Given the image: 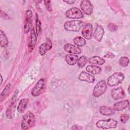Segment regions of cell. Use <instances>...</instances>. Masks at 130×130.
Instances as JSON below:
<instances>
[{"instance_id":"cell-13","label":"cell","mask_w":130,"mask_h":130,"mask_svg":"<svg viewBox=\"0 0 130 130\" xmlns=\"http://www.w3.org/2000/svg\"><path fill=\"white\" fill-rule=\"evenodd\" d=\"M52 42L51 40L47 38L46 42L42 44L39 46V53L41 55H44L48 51L50 50L52 48Z\"/></svg>"},{"instance_id":"cell-28","label":"cell","mask_w":130,"mask_h":130,"mask_svg":"<svg viewBox=\"0 0 130 130\" xmlns=\"http://www.w3.org/2000/svg\"><path fill=\"white\" fill-rule=\"evenodd\" d=\"M11 87V84H8L6 85V86L5 87V88H4V89L3 90V91L2 92L1 94V98L2 99V98L4 97L9 92L10 89Z\"/></svg>"},{"instance_id":"cell-24","label":"cell","mask_w":130,"mask_h":130,"mask_svg":"<svg viewBox=\"0 0 130 130\" xmlns=\"http://www.w3.org/2000/svg\"><path fill=\"white\" fill-rule=\"evenodd\" d=\"M1 46L2 47H6L8 44V40L5 33L1 30L0 31Z\"/></svg>"},{"instance_id":"cell-2","label":"cell","mask_w":130,"mask_h":130,"mask_svg":"<svg viewBox=\"0 0 130 130\" xmlns=\"http://www.w3.org/2000/svg\"><path fill=\"white\" fill-rule=\"evenodd\" d=\"M124 79V75L122 73L116 72L108 78L106 81L107 85L109 86L118 85L121 83Z\"/></svg>"},{"instance_id":"cell-4","label":"cell","mask_w":130,"mask_h":130,"mask_svg":"<svg viewBox=\"0 0 130 130\" xmlns=\"http://www.w3.org/2000/svg\"><path fill=\"white\" fill-rule=\"evenodd\" d=\"M83 22L79 20H71L64 23V29L70 31H78L83 26Z\"/></svg>"},{"instance_id":"cell-32","label":"cell","mask_w":130,"mask_h":130,"mask_svg":"<svg viewBox=\"0 0 130 130\" xmlns=\"http://www.w3.org/2000/svg\"><path fill=\"white\" fill-rule=\"evenodd\" d=\"M105 57H107V58H114V55L111 53V52H108L105 56Z\"/></svg>"},{"instance_id":"cell-11","label":"cell","mask_w":130,"mask_h":130,"mask_svg":"<svg viewBox=\"0 0 130 130\" xmlns=\"http://www.w3.org/2000/svg\"><path fill=\"white\" fill-rule=\"evenodd\" d=\"M37 43V35L34 27L31 29L30 35V40L29 44L28 45V50L29 53H31L33 51Z\"/></svg>"},{"instance_id":"cell-31","label":"cell","mask_w":130,"mask_h":130,"mask_svg":"<svg viewBox=\"0 0 130 130\" xmlns=\"http://www.w3.org/2000/svg\"><path fill=\"white\" fill-rule=\"evenodd\" d=\"M44 2L47 10L49 12L52 11V6H51V2L50 1H44Z\"/></svg>"},{"instance_id":"cell-35","label":"cell","mask_w":130,"mask_h":130,"mask_svg":"<svg viewBox=\"0 0 130 130\" xmlns=\"http://www.w3.org/2000/svg\"><path fill=\"white\" fill-rule=\"evenodd\" d=\"M1 84H2V82H3V77H2V75H1Z\"/></svg>"},{"instance_id":"cell-29","label":"cell","mask_w":130,"mask_h":130,"mask_svg":"<svg viewBox=\"0 0 130 130\" xmlns=\"http://www.w3.org/2000/svg\"><path fill=\"white\" fill-rule=\"evenodd\" d=\"M128 119H129V116L126 114H122L120 117V120L121 122L123 123H126L128 121Z\"/></svg>"},{"instance_id":"cell-17","label":"cell","mask_w":130,"mask_h":130,"mask_svg":"<svg viewBox=\"0 0 130 130\" xmlns=\"http://www.w3.org/2000/svg\"><path fill=\"white\" fill-rule=\"evenodd\" d=\"M129 103L128 100H125L116 102L113 105V110L117 111H122L127 108L129 106Z\"/></svg>"},{"instance_id":"cell-16","label":"cell","mask_w":130,"mask_h":130,"mask_svg":"<svg viewBox=\"0 0 130 130\" xmlns=\"http://www.w3.org/2000/svg\"><path fill=\"white\" fill-rule=\"evenodd\" d=\"M78 79L82 81H85L88 83H93L95 80V77L93 75L83 71L80 73L78 76Z\"/></svg>"},{"instance_id":"cell-22","label":"cell","mask_w":130,"mask_h":130,"mask_svg":"<svg viewBox=\"0 0 130 130\" xmlns=\"http://www.w3.org/2000/svg\"><path fill=\"white\" fill-rule=\"evenodd\" d=\"M99 111L101 114L105 116H111L115 114V111L114 110L107 106L101 107Z\"/></svg>"},{"instance_id":"cell-8","label":"cell","mask_w":130,"mask_h":130,"mask_svg":"<svg viewBox=\"0 0 130 130\" xmlns=\"http://www.w3.org/2000/svg\"><path fill=\"white\" fill-rule=\"evenodd\" d=\"M32 12L28 10L25 13V24L24 25V31L25 34L28 32L30 29H31L32 27Z\"/></svg>"},{"instance_id":"cell-25","label":"cell","mask_w":130,"mask_h":130,"mask_svg":"<svg viewBox=\"0 0 130 130\" xmlns=\"http://www.w3.org/2000/svg\"><path fill=\"white\" fill-rule=\"evenodd\" d=\"M41 31V22L38 18V16L36 14V34L37 36H39Z\"/></svg>"},{"instance_id":"cell-10","label":"cell","mask_w":130,"mask_h":130,"mask_svg":"<svg viewBox=\"0 0 130 130\" xmlns=\"http://www.w3.org/2000/svg\"><path fill=\"white\" fill-rule=\"evenodd\" d=\"M111 96L114 100H118L125 98V94L122 88L118 87L112 90Z\"/></svg>"},{"instance_id":"cell-12","label":"cell","mask_w":130,"mask_h":130,"mask_svg":"<svg viewBox=\"0 0 130 130\" xmlns=\"http://www.w3.org/2000/svg\"><path fill=\"white\" fill-rule=\"evenodd\" d=\"M65 51L71 54H78L81 52V50L78 46L71 44H66L63 46Z\"/></svg>"},{"instance_id":"cell-1","label":"cell","mask_w":130,"mask_h":130,"mask_svg":"<svg viewBox=\"0 0 130 130\" xmlns=\"http://www.w3.org/2000/svg\"><path fill=\"white\" fill-rule=\"evenodd\" d=\"M36 123V117L34 114L28 112L23 117L21 123V128L22 130L28 129L34 127Z\"/></svg>"},{"instance_id":"cell-30","label":"cell","mask_w":130,"mask_h":130,"mask_svg":"<svg viewBox=\"0 0 130 130\" xmlns=\"http://www.w3.org/2000/svg\"><path fill=\"white\" fill-rule=\"evenodd\" d=\"M107 27H108V29L111 31H115L118 28L117 25H116L115 24H114V23L109 24L107 26Z\"/></svg>"},{"instance_id":"cell-21","label":"cell","mask_w":130,"mask_h":130,"mask_svg":"<svg viewBox=\"0 0 130 130\" xmlns=\"http://www.w3.org/2000/svg\"><path fill=\"white\" fill-rule=\"evenodd\" d=\"M86 71L91 74L95 75L99 74L102 69L100 67L95 65H88L86 67Z\"/></svg>"},{"instance_id":"cell-19","label":"cell","mask_w":130,"mask_h":130,"mask_svg":"<svg viewBox=\"0 0 130 130\" xmlns=\"http://www.w3.org/2000/svg\"><path fill=\"white\" fill-rule=\"evenodd\" d=\"M28 102L29 100L28 99H22L20 100L17 107V111L19 113H23L24 112Z\"/></svg>"},{"instance_id":"cell-36","label":"cell","mask_w":130,"mask_h":130,"mask_svg":"<svg viewBox=\"0 0 130 130\" xmlns=\"http://www.w3.org/2000/svg\"><path fill=\"white\" fill-rule=\"evenodd\" d=\"M128 93H129V86H128Z\"/></svg>"},{"instance_id":"cell-9","label":"cell","mask_w":130,"mask_h":130,"mask_svg":"<svg viewBox=\"0 0 130 130\" xmlns=\"http://www.w3.org/2000/svg\"><path fill=\"white\" fill-rule=\"evenodd\" d=\"M80 7L82 11L86 15H90L93 11L92 6L90 1L87 0L82 1L80 3Z\"/></svg>"},{"instance_id":"cell-33","label":"cell","mask_w":130,"mask_h":130,"mask_svg":"<svg viewBox=\"0 0 130 130\" xmlns=\"http://www.w3.org/2000/svg\"><path fill=\"white\" fill-rule=\"evenodd\" d=\"M63 2L68 4H73L75 2V1H63Z\"/></svg>"},{"instance_id":"cell-14","label":"cell","mask_w":130,"mask_h":130,"mask_svg":"<svg viewBox=\"0 0 130 130\" xmlns=\"http://www.w3.org/2000/svg\"><path fill=\"white\" fill-rule=\"evenodd\" d=\"M93 34V27L91 24H86L82 30V36L84 38L89 40L91 38Z\"/></svg>"},{"instance_id":"cell-26","label":"cell","mask_w":130,"mask_h":130,"mask_svg":"<svg viewBox=\"0 0 130 130\" xmlns=\"http://www.w3.org/2000/svg\"><path fill=\"white\" fill-rule=\"evenodd\" d=\"M129 60L126 56H122L119 60V63L122 67H126L129 63Z\"/></svg>"},{"instance_id":"cell-7","label":"cell","mask_w":130,"mask_h":130,"mask_svg":"<svg viewBox=\"0 0 130 130\" xmlns=\"http://www.w3.org/2000/svg\"><path fill=\"white\" fill-rule=\"evenodd\" d=\"M67 17L71 19H81L84 17L83 12L78 8L74 7L68 10L66 12Z\"/></svg>"},{"instance_id":"cell-6","label":"cell","mask_w":130,"mask_h":130,"mask_svg":"<svg viewBox=\"0 0 130 130\" xmlns=\"http://www.w3.org/2000/svg\"><path fill=\"white\" fill-rule=\"evenodd\" d=\"M107 89V83L104 80H101L99 81L93 88V95L95 97H99L102 95Z\"/></svg>"},{"instance_id":"cell-18","label":"cell","mask_w":130,"mask_h":130,"mask_svg":"<svg viewBox=\"0 0 130 130\" xmlns=\"http://www.w3.org/2000/svg\"><path fill=\"white\" fill-rule=\"evenodd\" d=\"M78 56L75 54H67L65 56V61L70 66H74L77 62Z\"/></svg>"},{"instance_id":"cell-23","label":"cell","mask_w":130,"mask_h":130,"mask_svg":"<svg viewBox=\"0 0 130 130\" xmlns=\"http://www.w3.org/2000/svg\"><path fill=\"white\" fill-rule=\"evenodd\" d=\"M73 42L74 44L78 47L84 46L86 43L85 39L80 36L75 37L73 39Z\"/></svg>"},{"instance_id":"cell-15","label":"cell","mask_w":130,"mask_h":130,"mask_svg":"<svg viewBox=\"0 0 130 130\" xmlns=\"http://www.w3.org/2000/svg\"><path fill=\"white\" fill-rule=\"evenodd\" d=\"M104 35V29L103 27L99 24H97L93 32L94 39L98 42H101Z\"/></svg>"},{"instance_id":"cell-3","label":"cell","mask_w":130,"mask_h":130,"mask_svg":"<svg viewBox=\"0 0 130 130\" xmlns=\"http://www.w3.org/2000/svg\"><path fill=\"white\" fill-rule=\"evenodd\" d=\"M118 122L113 119H102L98 121L96 123V126L99 128L107 129L110 128H115L117 126Z\"/></svg>"},{"instance_id":"cell-34","label":"cell","mask_w":130,"mask_h":130,"mask_svg":"<svg viewBox=\"0 0 130 130\" xmlns=\"http://www.w3.org/2000/svg\"><path fill=\"white\" fill-rule=\"evenodd\" d=\"M76 127H74L73 126V127H72V129H81L82 127H80L79 126H78V125H74Z\"/></svg>"},{"instance_id":"cell-27","label":"cell","mask_w":130,"mask_h":130,"mask_svg":"<svg viewBox=\"0 0 130 130\" xmlns=\"http://www.w3.org/2000/svg\"><path fill=\"white\" fill-rule=\"evenodd\" d=\"M87 62V58L84 56H81L78 60V66L79 68H82L84 67Z\"/></svg>"},{"instance_id":"cell-5","label":"cell","mask_w":130,"mask_h":130,"mask_svg":"<svg viewBox=\"0 0 130 130\" xmlns=\"http://www.w3.org/2000/svg\"><path fill=\"white\" fill-rule=\"evenodd\" d=\"M46 84V80L44 78L40 79L31 90V95L34 96H38L41 94L44 90Z\"/></svg>"},{"instance_id":"cell-20","label":"cell","mask_w":130,"mask_h":130,"mask_svg":"<svg viewBox=\"0 0 130 130\" xmlns=\"http://www.w3.org/2000/svg\"><path fill=\"white\" fill-rule=\"evenodd\" d=\"M88 62L89 63L93 65H103L105 62V60L100 56H94L89 58L88 59Z\"/></svg>"}]
</instances>
